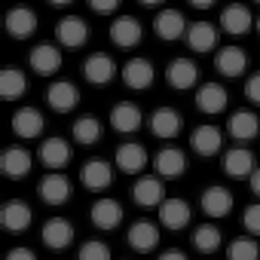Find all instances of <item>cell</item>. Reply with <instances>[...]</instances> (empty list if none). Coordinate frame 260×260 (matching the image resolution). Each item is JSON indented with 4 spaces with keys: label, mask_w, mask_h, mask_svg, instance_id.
<instances>
[{
    "label": "cell",
    "mask_w": 260,
    "mask_h": 260,
    "mask_svg": "<svg viewBox=\"0 0 260 260\" xmlns=\"http://www.w3.org/2000/svg\"><path fill=\"white\" fill-rule=\"evenodd\" d=\"M141 37H144V28H141L138 19H132V16H119V19H113V25H110V40H113V46H119V49H132V46L141 43Z\"/></svg>",
    "instance_id": "9a60e30c"
},
{
    "label": "cell",
    "mask_w": 260,
    "mask_h": 260,
    "mask_svg": "<svg viewBox=\"0 0 260 260\" xmlns=\"http://www.w3.org/2000/svg\"><path fill=\"white\" fill-rule=\"evenodd\" d=\"M254 28H257V34H260V16H257V22H254Z\"/></svg>",
    "instance_id": "7dc6e473"
},
{
    "label": "cell",
    "mask_w": 260,
    "mask_h": 260,
    "mask_svg": "<svg viewBox=\"0 0 260 260\" xmlns=\"http://www.w3.org/2000/svg\"><path fill=\"white\" fill-rule=\"evenodd\" d=\"M220 28H223L230 37H242V34H248V31L254 28L251 10H248L245 4H230V7H223V13H220Z\"/></svg>",
    "instance_id": "603a6c76"
},
{
    "label": "cell",
    "mask_w": 260,
    "mask_h": 260,
    "mask_svg": "<svg viewBox=\"0 0 260 260\" xmlns=\"http://www.w3.org/2000/svg\"><path fill=\"white\" fill-rule=\"evenodd\" d=\"M37 193L46 205H64L71 199V181L64 172H46L37 184Z\"/></svg>",
    "instance_id": "5b68a950"
},
{
    "label": "cell",
    "mask_w": 260,
    "mask_h": 260,
    "mask_svg": "<svg viewBox=\"0 0 260 260\" xmlns=\"http://www.w3.org/2000/svg\"><path fill=\"white\" fill-rule=\"evenodd\" d=\"M77 260H113V254H110L107 242H98V239H92V242H83V245H80V254H77Z\"/></svg>",
    "instance_id": "8d00e7d4"
},
{
    "label": "cell",
    "mask_w": 260,
    "mask_h": 260,
    "mask_svg": "<svg viewBox=\"0 0 260 260\" xmlns=\"http://www.w3.org/2000/svg\"><path fill=\"white\" fill-rule=\"evenodd\" d=\"M248 181H251V193H254V196L260 199V166H257V169L251 172V178H248Z\"/></svg>",
    "instance_id": "7bdbcfd3"
},
{
    "label": "cell",
    "mask_w": 260,
    "mask_h": 260,
    "mask_svg": "<svg viewBox=\"0 0 260 260\" xmlns=\"http://www.w3.org/2000/svg\"><path fill=\"white\" fill-rule=\"evenodd\" d=\"M83 77H86L92 86H107V83L116 77V61H113L107 52H92V55L83 61Z\"/></svg>",
    "instance_id": "4fadbf2b"
},
{
    "label": "cell",
    "mask_w": 260,
    "mask_h": 260,
    "mask_svg": "<svg viewBox=\"0 0 260 260\" xmlns=\"http://www.w3.org/2000/svg\"><path fill=\"white\" fill-rule=\"evenodd\" d=\"M248 64H251V58H248V52L242 49V46H220L217 52H214V68H217V74H223V77H242L245 71H248Z\"/></svg>",
    "instance_id": "52a82bcc"
},
{
    "label": "cell",
    "mask_w": 260,
    "mask_h": 260,
    "mask_svg": "<svg viewBox=\"0 0 260 260\" xmlns=\"http://www.w3.org/2000/svg\"><path fill=\"white\" fill-rule=\"evenodd\" d=\"M46 4H52V7H68V4H74V0H46Z\"/></svg>",
    "instance_id": "f6af8a7d"
},
{
    "label": "cell",
    "mask_w": 260,
    "mask_h": 260,
    "mask_svg": "<svg viewBox=\"0 0 260 260\" xmlns=\"http://www.w3.org/2000/svg\"><path fill=\"white\" fill-rule=\"evenodd\" d=\"M190 7H196V10H208V7H214V0H190Z\"/></svg>",
    "instance_id": "ee69618b"
},
{
    "label": "cell",
    "mask_w": 260,
    "mask_h": 260,
    "mask_svg": "<svg viewBox=\"0 0 260 260\" xmlns=\"http://www.w3.org/2000/svg\"><path fill=\"white\" fill-rule=\"evenodd\" d=\"M187 46L193 52H211L217 46V28L211 22H193L187 28Z\"/></svg>",
    "instance_id": "1f68e13d"
},
{
    "label": "cell",
    "mask_w": 260,
    "mask_h": 260,
    "mask_svg": "<svg viewBox=\"0 0 260 260\" xmlns=\"http://www.w3.org/2000/svg\"><path fill=\"white\" fill-rule=\"evenodd\" d=\"M34 220V211L25 199H10L0 205V226L7 233H25Z\"/></svg>",
    "instance_id": "7a4b0ae2"
},
{
    "label": "cell",
    "mask_w": 260,
    "mask_h": 260,
    "mask_svg": "<svg viewBox=\"0 0 260 260\" xmlns=\"http://www.w3.org/2000/svg\"><path fill=\"white\" fill-rule=\"evenodd\" d=\"M71 135H74L77 144L89 147V144H98V141H101L104 125L98 122V116H80V119H74V125H71Z\"/></svg>",
    "instance_id": "836d02e7"
},
{
    "label": "cell",
    "mask_w": 260,
    "mask_h": 260,
    "mask_svg": "<svg viewBox=\"0 0 260 260\" xmlns=\"http://www.w3.org/2000/svg\"><path fill=\"white\" fill-rule=\"evenodd\" d=\"M89 217H92V223L98 230H116L122 223V205L116 199H110V196H101V199L92 202Z\"/></svg>",
    "instance_id": "d6986e66"
},
{
    "label": "cell",
    "mask_w": 260,
    "mask_h": 260,
    "mask_svg": "<svg viewBox=\"0 0 260 260\" xmlns=\"http://www.w3.org/2000/svg\"><path fill=\"white\" fill-rule=\"evenodd\" d=\"M55 40H61V46H68V49H80L89 40V25L77 16H64L55 25Z\"/></svg>",
    "instance_id": "cb8c5ba5"
},
{
    "label": "cell",
    "mask_w": 260,
    "mask_h": 260,
    "mask_svg": "<svg viewBox=\"0 0 260 260\" xmlns=\"http://www.w3.org/2000/svg\"><path fill=\"white\" fill-rule=\"evenodd\" d=\"M190 147H193L199 156H214V153H220V147H223L220 128L211 125V122L196 125V128H193V135H190Z\"/></svg>",
    "instance_id": "7402d4cb"
},
{
    "label": "cell",
    "mask_w": 260,
    "mask_h": 260,
    "mask_svg": "<svg viewBox=\"0 0 260 260\" xmlns=\"http://www.w3.org/2000/svg\"><path fill=\"white\" fill-rule=\"evenodd\" d=\"M89 7H92L95 13L107 16V13H116V7H119V0H89Z\"/></svg>",
    "instance_id": "ab89813d"
},
{
    "label": "cell",
    "mask_w": 260,
    "mask_h": 260,
    "mask_svg": "<svg viewBox=\"0 0 260 260\" xmlns=\"http://www.w3.org/2000/svg\"><path fill=\"white\" fill-rule=\"evenodd\" d=\"M166 80H169V86L178 89V92L193 89L196 80H199V68H196V61H190V58L181 55V58L169 61V68H166Z\"/></svg>",
    "instance_id": "d4e9b609"
},
{
    "label": "cell",
    "mask_w": 260,
    "mask_h": 260,
    "mask_svg": "<svg viewBox=\"0 0 260 260\" xmlns=\"http://www.w3.org/2000/svg\"><path fill=\"white\" fill-rule=\"evenodd\" d=\"M187 28H190V25H187V19H184L181 10H162V13L153 19V31H156V37H159V40H169V43L187 37Z\"/></svg>",
    "instance_id": "8fae6325"
},
{
    "label": "cell",
    "mask_w": 260,
    "mask_h": 260,
    "mask_svg": "<svg viewBox=\"0 0 260 260\" xmlns=\"http://www.w3.org/2000/svg\"><path fill=\"white\" fill-rule=\"evenodd\" d=\"M138 4H144V7H159L162 0H138Z\"/></svg>",
    "instance_id": "bcb514c9"
},
{
    "label": "cell",
    "mask_w": 260,
    "mask_h": 260,
    "mask_svg": "<svg viewBox=\"0 0 260 260\" xmlns=\"http://www.w3.org/2000/svg\"><path fill=\"white\" fill-rule=\"evenodd\" d=\"M242 226L251 233V236H260V202L248 205L245 214H242Z\"/></svg>",
    "instance_id": "74e56055"
},
{
    "label": "cell",
    "mask_w": 260,
    "mask_h": 260,
    "mask_svg": "<svg viewBox=\"0 0 260 260\" xmlns=\"http://www.w3.org/2000/svg\"><path fill=\"white\" fill-rule=\"evenodd\" d=\"M37 159L46 166V172H61L71 162V144L64 138H46L37 150Z\"/></svg>",
    "instance_id": "ac0fdd59"
},
{
    "label": "cell",
    "mask_w": 260,
    "mask_h": 260,
    "mask_svg": "<svg viewBox=\"0 0 260 260\" xmlns=\"http://www.w3.org/2000/svg\"><path fill=\"white\" fill-rule=\"evenodd\" d=\"M40 239H43L46 248L64 251V248L74 242V223H71L68 217H49V220L43 223V230H40Z\"/></svg>",
    "instance_id": "5bb4252c"
},
{
    "label": "cell",
    "mask_w": 260,
    "mask_h": 260,
    "mask_svg": "<svg viewBox=\"0 0 260 260\" xmlns=\"http://www.w3.org/2000/svg\"><path fill=\"white\" fill-rule=\"evenodd\" d=\"M113 162H116V169H119L122 175H141V172L147 169V150H144L138 141H125V144L116 147Z\"/></svg>",
    "instance_id": "ba28073f"
},
{
    "label": "cell",
    "mask_w": 260,
    "mask_h": 260,
    "mask_svg": "<svg viewBox=\"0 0 260 260\" xmlns=\"http://www.w3.org/2000/svg\"><path fill=\"white\" fill-rule=\"evenodd\" d=\"M153 80H156L153 61L144 58V55H138V58H132V61L122 64V83H125L128 89H138V92H141V89H150Z\"/></svg>",
    "instance_id": "9c48e42d"
},
{
    "label": "cell",
    "mask_w": 260,
    "mask_h": 260,
    "mask_svg": "<svg viewBox=\"0 0 260 260\" xmlns=\"http://www.w3.org/2000/svg\"><path fill=\"white\" fill-rule=\"evenodd\" d=\"M28 92V77L19 68H4L0 71V98L4 101H19Z\"/></svg>",
    "instance_id": "d6a6232c"
},
{
    "label": "cell",
    "mask_w": 260,
    "mask_h": 260,
    "mask_svg": "<svg viewBox=\"0 0 260 260\" xmlns=\"http://www.w3.org/2000/svg\"><path fill=\"white\" fill-rule=\"evenodd\" d=\"M132 199L141 205V208H159L169 196H166V187H162V178L159 175H141L132 187Z\"/></svg>",
    "instance_id": "3957f363"
},
{
    "label": "cell",
    "mask_w": 260,
    "mask_h": 260,
    "mask_svg": "<svg viewBox=\"0 0 260 260\" xmlns=\"http://www.w3.org/2000/svg\"><path fill=\"white\" fill-rule=\"evenodd\" d=\"M190 202L187 199H181V196H172V199H166L162 205H159V226H166V230H184L187 223H190Z\"/></svg>",
    "instance_id": "ffe728a7"
},
{
    "label": "cell",
    "mask_w": 260,
    "mask_h": 260,
    "mask_svg": "<svg viewBox=\"0 0 260 260\" xmlns=\"http://www.w3.org/2000/svg\"><path fill=\"white\" fill-rule=\"evenodd\" d=\"M110 125L116 128L119 135H135L138 128L144 125L141 107L132 104V101H116V104L110 107Z\"/></svg>",
    "instance_id": "277c9868"
},
{
    "label": "cell",
    "mask_w": 260,
    "mask_h": 260,
    "mask_svg": "<svg viewBox=\"0 0 260 260\" xmlns=\"http://www.w3.org/2000/svg\"><path fill=\"white\" fill-rule=\"evenodd\" d=\"M245 95H248V101L260 104V74L248 77V83H245Z\"/></svg>",
    "instance_id": "f35d334b"
},
{
    "label": "cell",
    "mask_w": 260,
    "mask_h": 260,
    "mask_svg": "<svg viewBox=\"0 0 260 260\" xmlns=\"http://www.w3.org/2000/svg\"><path fill=\"white\" fill-rule=\"evenodd\" d=\"M80 184L92 193H104L110 184H113V169L107 159L95 156V159H86L83 169H80Z\"/></svg>",
    "instance_id": "6da1fadb"
},
{
    "label": "cell",
    "mask_w": 260,
    "mask_h": 260,
    "mask_svg": "<svg viewBox=\"0 0 260 260\" xmlns=\"http://www.w3.org/2000/svg\"><path fill=\"white\" fill-rule=\"evenodd\" d=\"M257 166H254V153L248 150V147H233V150H226L223 153V172L230 175V178H251V172H254Z\"/></svg>",
    "instance_id": "4dcf8cb0"
},
{
    "label": "cell",
    "mask_w": 260,
    "mask_h": 260,
    "mask_svg": "<svg viewBox=\"0 0 260 260\" xmlns=\"http://www.w3.org/2000/svg\"><path fill=\"white\" fill-rule=\"evenodd\" d=\"M7 31L16 40H28L37 31V13L31 7H13L7 13Z\"/></svg>",
    "instance_id": "484cf974"
},
{
    "label": "cell",
    "mask_w": 260,
    "mask_h": 260,
    "mask_svg": "<svg viewBox=\"0 0 260 260\" xmlns=\"http://www.w3.org/2000/svg\"><path fill=\"white\" fill-rule=\"evenodd\" d=\"M257 4H260V0H257Z\"/></svg>",
    "instance_id": "c3c4849f"
},
{
    "label": "cell",
    "mask_w": 260,
    "mask_h": 260,
    "mask_svg": "<svg viewBox=\"0 0 260 260\" xmlns=\"http://www.w3.org/2000/svg\"><path fill=\"white\" fill-rule=\"evenodd\" d=\"M7 260H37V254H34L31 248H25V245H19V248H13V251L7 254Z\"/></svg>",
    "instance_id": "60d3db41"
},
{
    "label": "cell",
    "mask_w": 260,
    "mask_h": 260,
    "mask_svg": "<svg viewBox=\"0 0 260 260\" xmlns=\"http://www.w3.org/2000/svg\"><path fill=\"white\" fill-rule=\"evenodd\" d=\"M46 104L55 110V113H68L80 104V89L71 83V80H55L49 89H46Z\"/></svg>",
    "instance_id": "e0dca14e"
},
{
    "label": "cell",
    "mask_w": 260,
    "mask_h": 260,
    "mask_svg": "<svg viewBox=\"0 0 260 260\" xmlns=\"http://www.w3.org/2000/svg\"><path fill=\"white\" fill-rule=\"evenodd\" d=\"M159 223H150V220H138L128 226V245H132L138 254H147L159 245Z\"/></svg>",
    "instance_id": "f1b7e54d"
},
{
    "label": "cell",
    "mask_w": 260,
    "mask_h": 260,
    "mask_svg": "<svg viewBox=\"0 0 260 260\" xmlns=\"http://www.w3.org/2000/svg\"><path fill=\"white\" fill-rule=\"evenodd\" d=\"M31 166H34V156L25 147H7L4 153H0V172H4L7 178H13V181L28 178Z\"/></svg>",
    "instance_id": "2e32d148"
},
{
    "label": "cell",
    "mask_w": 260,
    "mask_h": 260,
    "mask_svg": "<svg viewBox=\"0 0 260 260\" xmlns=\"http://www.w3.org/2000/svg\"><path fill=\"white\" fill-rule=\"evenodd\" d=\"M226 260H260V245H257V239H251V236L233 239L230 248H226Z\"/></svg>",
    "instance_id": "d590c367"
},
{
    "label": "cell",
    "mask_w": 260,
    "mask_h": 260,
    "mask_svg": "<svg viewBox=\"0 0 260 260\" xmlns=\"http://www.w3.org/2000/svg\"><path fill=\"white\" fill-rule=\"evenodd\" d=\"M159 260H187V254H184V251H178V248H169V251H162V254H159Z\"/></svg>",
    "instance_id": "b9f144b4"
},
{
    "label": "cell",
    "mask_w": 260,
    "mask_h": 260,
    "mask_svg": "<svg viewBox=\"0 0 260 260\" xmlns=\"http://www.w3.org/2000/svg\"><path fill=\"white\" fill-rule=\"evenodd\" d=\"M226 132H230V138L233 141H239L242 147L248 144V141H254L257 135H260V116L254 113V110H236L233 116H230V122H226Z\"/></svg>",
    "instance_id": "8992f818"
},
{
    "label": "cell",
    "mask_w": 260,
    "mask_h": 260,
    "mask_svg": "<svg viewBox=\"0 0 260 260\" xmlns=\"http://www.w3.org/2000/svg\"><path fill=\"white\" fill-rule=\"evenodd\" d=\"M153 169H156L159 178H181L187 172V153L178 150V147H162L153 156Z\"/></svg>",
    "instance_id": "4316f807"
},
{
    "label": "cell",
    "mask_w": 260,
    "mask_h": 260,
    "mask_svg": "<svg viewBox=\"0 0 260 260\" xmlns=\"http://www.w3.org/2000/svg\"><path fill=\"white\" fill-rule=\"evenodd\" d=\"M199 205H202V211H205L208 217H226V214L233 211V205H236V196H233L226 187L211 184V187H205V190H202Z\"/></svg>",
    "instance_id": "30bf717a"
},
{
    "label": "cell",
    "mask_w": 260,
    "mask_h": 260,
    "mask_svg": "<svg viewBox=\"0 0 260 260\" xmlns=\"http://www.w3.org/2000/svg\"><path fill=\"white\" fill-rule=\"evenodd\" d=\"M226 104H230V95H226V89H223L220 83H202V86H199V92H196V107H199L202 113L214 116V113H220Z\"/></svg>",
    "instance_id": "f546056e"
},
{
    "label": "cell",
    "mask_w": 260,
    "mask_h": 260,
    "mask_svg": "<svg viewBox=\"0 0 260 260\" xmlns=\"http://www.w3.org/2000/svg\"><path fill=\"white\" fill-rule=\"evenodd\" d=\"M28 64H31L34 74H40V77H52V74L61 71V49L52 46V43H40V46L31 49Z\"/></svg>",
    "instance_id": "7c38bea8"
},
{
    "label": "cell",
    "mask_w": 260,
    "mask_h": 260,
    "mask_svg": "<svg viewBox=\"0 0 260 260\" xmlns=\"http://www.w3.org/2000/svg\"><path fill=\"white\" fill-rule=\"evenodd\" d=\"M181 128H184V119L175 107H156L150 113V132L156 138H175Z\"/></svg>",
    "instance_id": "83f0119b"
},
{
    "label": "cell",
    "mask_w": 260,
    "mask_h": 260,
    "mask_svg": "<svg viewBox=\"0 0 260 260\" xmlns=\"http://www.w3.org/2000/svg\"><path fill=\"white\" fill-rule=\"evenodd\" d=\"M190 242H193L196 251H202V254H214V251L223 245V233H220V226H214V223H199V226L193 230Z\"/></svg>",
    "instance_id": "e575fe53"
},
{
    "label": "cell",
    "mask_w": 260,
    "mask_h": 260,
    "mask_svg": "<svg viewBox=\"0 0 260 260\" xmlns=\"http://www.w3.org/2000/svg\"><path fill=\"white\" fill-rule=\"evenodd\" d=\"M13 135L25 138V141L40 138L43 135V113L37 107H19L13 113Z\"/></svg>",
    "instance_id": "44dd1931"
}]
</instances>
